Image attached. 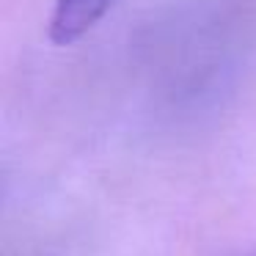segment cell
I'll use <instances>...</instances> for the list:
<instances>
[{"instance_id": "1", "label": "cell", "mask_w": 256, "mask_h": 256, "mask_svg": "<svg viewBox=\"0 0 256 256\" xmlns=\"http://www.w3.org/2000/svg\"><path fill=\"white\" fill-rule=\"evenodd\" d=\"M116 0H56L47 22L50 42L58 47H72L91 34L110 14Z\"/></svg>"}]
</instances>
